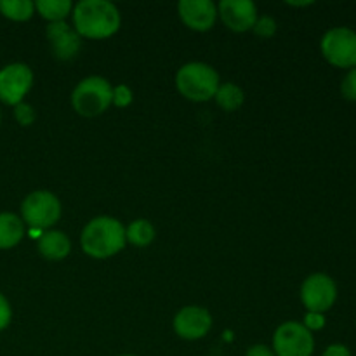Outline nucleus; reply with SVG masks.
<instances>
[{
    "label": "nucleus",
    "instance_id": "20e7f679",
    "mask_svg": "<svg viewBox=\"0 0 356 356\" xmlns=\"http://www.w3.org/2000/svg\"><path fill=\"white\" fill-rule=\"evenodd\" d=\"M111 96L113 89L106 79L89 76L75 87L72 94V104L76 113L83 117H96L108 110L111 104Z\"/></svg>",
    "mask_w": 356,
    "mask_h": 356
},
{
    "label": "nucleus",
    "instance_id": "9b49d317",
    "mask_svg": "<svg viewBox=\"0 0 356 356\" xmlns=\"http://www.w3.org/2000/svg\"><path fill=\"white\" fill-rule=\"evenodd\" d=\"M211 315L198 306H186L174 318V330L183 339H200L211 330Z\"/></svg>",
    "mask_w": 356,
    "mask_h": 356
},
{
    "label": "nucleus",
    "instance_id": "6e6552de",
    "mask_svg": "<svg viewBox=\"0 0 356 356\" xmlns=\"http://www.w3.org/2000/svg\"><path fill=\"white\" fill-rule=\"evenodd\" d=\"M337 289L330 277L323 273L312 275L305 280L301 289L302 305L309 313H323L330 309L336 302Z\"/></svg>",
    "mask_w": 356,
    "mask_h": 356
},
{
    "label": "nucleus",
    "instance_id": "39448f33",
    "mask_svg": "<svg viewBox=\"0 0 356 356\" xmlns=\"http://www.w3.org/2000/svg\"><path fill=\"white\" fill-rule=\"evenodd\" d=\"M24 222L31 228L44 229L58 222L61 216V204L51 191H33L24 198L21 205Z\"/></svg>",
    "mask_w": 356,
    "mask_h": 356
},
{
    "label": "nucleus",
    "instance_id": "a878e982",
    "mask_svg": "<svg viewBox=\"0 0 356 356\" xmlns=\"http://www.w3.org/2000/svg\"><path fill=\"white\" fill-rule=\"evenodd\" d=\"M322 356H351V353L346 346H343V344H332V346L327 348L325 353Z\"/></svg>",
    "mask_w": 356,
    "mask_h": 356
},
{
    "label": "nucleus",
    "instance_id": "393cba45",
    "mask_svg": "<svg viewBox=\"0 0 356 356\" xmlns=\"http://www.w3.org/2000/svg\"><path fill=\"white\" fill-rule=\"evenodd\" d=\"M10 322V306L7 299L0 294V330L6 329Z\"/></svg>",
    "mask_w": 356,
    "mask_h": 356
},
{
    "label": "nucleus",
    "instance_id": "7ed1b4c3",
    "mask_svg": "<svg viewBox=\"0 0 356 356\" xmlns=\"http://www.w3.org/2000/svg\"><path fill=\"white\" fill-rule=\"evenodd\" d=\"M177 90L190 101H209L219 89V75L205 63H188L176 75Z\"/></svg>",
    "mask_w": 356,
    "mask_h": 356
},
{
    "label": "nucleus",
    "instance_id": "4468645a",
    "mask_svg": "<svg viewBox=\"0 0 356 356\" xmlns=\"http://www.w3.org/2000/svg\"><path fill=\"white\" fill-rule=\"evenodd\" d=\"M70 240L61 232H45L38 238V250L45 259L59 261L70 254Z\"/></svg>",
    "mask_w": 356,
    "mask_h": 356
},
{
    "label": "nucleus",
    "instance_id": "f8f14e48",
    "mask_svg": "<svg viewBox=\"0 0 356 356\" xmlns=\"http://www.w3.org/2000/svg\"><path fill=\"white\" fill-rule=\"evenodd\" d=\"M177 10L184 24L197 31L211 30L218 17V6L211 0H181Z\"/></svg>",
    "mask_w": 356,
    "mask_h": 356
},
{
    "label": "nucleus",
    "instance_id": "1a4fd4ad",
    "mask_svg": "<svg viewBox=\"0 0 356 356\" xmlns=\"http://www.w3.org/2000/svg\"><path fill=\"white\" fill-rule=\"evenodd\" d=\"M33 83V73L23 63H13L0 70V99L7 104H19Z\"/></svg>",
    "mask_w": 356,
    "mask_h": 356
},
{
    "label": "nucleus",
    "instance_id": "bb28decb",
    "mask_svg": "<svg viewBox=\"0 0 356 356\" xmlns=\"http://www.w3.org/2000/svg\"><path fill=\"white\" fill-rule=\"evenodd\" d=\"M245 356H277L273 351L270 350L268 346H263V344H256V346L249 348Z\"/></svg>",
    "mask_w": 356,
    "mask_h": 356
},
{
    "label": "nucleus",
    "instance_id": "2eb2a0df",
    "mask_svg": "<svg viewBox=\"0 0 356 356\" xmlns=\"http://www.w3.org/2000/svg\"><path fill=\"white\" fill-rule=\"evenodd\" d=\"M24 235V226L17 216L3 212L0 214V249H10L17 245Z\"/></svg>",
    "mask_w": 356,
    "mask_h": 356
},
{
    "label": "nucleus",
    "instance_id": "aec40b11",
    "mask_svg": "<svg viewBox=\"0 0 356 356\" xmlns=\"http://www.w3.org/2000/svg\"><path fill=\"white\" fill-rule=\"evenodd\" d=\"M341 92L348 101H356V68L350 70V73L344 76L341 83Z\"/></svg>",
    "mask_w": 356,
    "mask_h": 356
},
{
    "label": "nucleus",
    "instance_id": "b1692460",
    "mask_svg": "<svg viewBox=\"0 0 356 356\" xmlns=\"http://www.w3.org/2000/svg\"><path fill=\"white\" fill-rule=\"evenodd\" d=\"M325 325V318L322 313H308L305 320V327L308 330H320Z\"/></svg>",
    "mask_w": 356,
    "mask_h": 356
},
{
    "label": "nucleus",
    "instance_id": "4be33fe9",
    "mask_svg": "<svg viewBox=\"0 0 356 356\" xmlns=\"http://www.w3.org/2000/svg\"><path fill=\"white\" fill-rule=\"evenodd\" d=\"M254 30H256V33L261 35V37H271V35L277 31V23H275L271 17H261V19H257L256 24H254Z\"/></svg>",
    "mask_w": 356,
    "mask_h": 356
},
{
    "label": "nucleus",
    "instance_id": "a211bd4d",
    "mask_svg": "<svg viewBox=\"0 0 356 356\" xmlns=\"http://www.w3.org/2000/svg\"><path fill=\"white\" fill-rule=\"evenodd\" d=\"M35 10V3L30 0H0V13L14 21L30 19Z\"/></svg>",
    "mask_w": 356,
    "mask_h": 356
},
{
    "label": "nucleus",
    "instance_id": "dca6fc26",
    "mask_svg": "<svg viewBox=\"0 0 356 356\" xmlns=\"http://www.w3.org/2000/svg\"><path fill=\"white\" fill-rule=\"evenodd\" d=\"M35 7L45 19H49L51 23H58L68 16L72 2L70 0H38Z\"/></svg>",
    "mask_w": 356,
    "mask_h": 356
},
{
    "label": "nucleus",
    "instance_id": "423d86ee",
    "mask_svg": "<svg viewBox=\"0 0 356 356\" xmlns=\"http://www.w3.org/2000/svg\"><path fill=\"white\" fill-rule=\"evenodd\" d=\"M322 52L327 61L339 68L356 66V33L350 28H334L322 38Z\"/></svg>",
    "mask_w": 356,
    "mask_h": 356
},
{
    "label": "nucleus",
    "instance_id": "5701e85b",
    "mask_svg": "<svg viewBox=\"0 0 356 356\" xmlns=\"http://www.w3.org/2000/svg\"><path fill=\"white\" fill-rule=\"evenodd\" d=\"M16 118L21 125H30L35 120V111L30 104L19 103L16 106Z\"/></svg>",
    "mask_w": 356,
    "mask_h": 356
},
{
    "label": "nucleus",
    "instance_id": "cd10ccee",
    "mask_svg": "<svg viewBox=\"0 0 356 356\" xmlns=\"http://www.w3.org/2000/svg\"><path fill=\"white\" fill-rule=\"evenodd\" d=\"M124 356H132V355H124Z\"/></svg>",
    "mask_w": 356,
    "mask_h": 356
},
{
    "label": "nucleus",
    "instance_id": "ddd939ff",
    "mask_svg": "<svg viewBox=\"0 0 356 356\" xmlns=\"http://www.w3.org/2000/svg\"><path fill=\"white\" fill-rule=\"evenodd\" d=\"M47 38L49 42H51L52 52L56 54V58L63 59V61L72 59L80 49L79 33L73 31L65 21H58V23L49 24Z\"/></svg>",
    "mask_w": 356,
    "mask_h": 356
},
{
    "label": "nucleus",
    "instance_id": "f03ea898",
    "mask_svg": "<svg viewBox=\"0 0 356 356\" xmlns=\"http://www.w3.org/2000/svg\"><path fill=\"white\" fill-rule=\"evenodd\" d=\"M125 229L117 219L101 216L92 219L82 232V249L96 259H106L125 245Z\"/></svg>",
    "mask_w": 356,
    "mask_h": 356
},
{
    "label": "nucleus",
    "instance_id": "6ab92c4d",
    "mask_svg": "<svg viewBox=\"0 0 356 356\" xmlns=\"http://www.w3.org/2000/svg\"><path fill=\"white\" fill-rule=\"evenodd\" d=\"M125 238L131 243H134V245L145 247L149 242H153V238H155V229L149 225V221L138 219V221H132L131 226L125 229Z\"/></svg>",
    "mask_w": 356,
    "mask_h": 356
},
{
    "label": "nucleus",
    "instance_id": "0eeeda50",
    "mask_svg": "<svg viewBox=\"0 0 356 356\" xmlns=\"http://www.w3.org/2000/svg\"><path fill=\"white\" fill-rule=\"evenodd\" d=\"M273 348L277 356H312L315 341L302 323L287 322L275 332Z\"/></svg>",
    "mask_w": 356,
    "mask_h": 356
},
{
    "label": "nucleus",
    "instance_id": "412c9836",
    "mask_svg": "<svg viewBox=\"0 0 356 356\" xmlns=\"http://www.w3.org/2000/svg\"><path fill=\"white\" fill-rule=\"evenodd\" d=\"M111 103L117 106L124 108L132 103V92L127 86H118L113 89V96H111Z\"/></svg>",
    "mask_w": 356,
    "mask_h": 356
},
{
    "label": "nucleus",
    "instance_id": "f3484780",
    "mask_svg": "<svg viewBox=\"0 0 356 356\" xmlns=\"http://www.w3.org/2000/svg\"><path fill=\"white\" fill-rule=\"evenodd\" d=\"M214 97L222 110L233 111L242 106L243 90L238 86H235V83H222V86H219Z\"/></svg>",
    "mask_w": 356,
    "mask_h": 356
},
{
    "label": "nucleus",
    "instance_id": "f257e3e1",
    "mask_svg": "<svg viewBox=\"0 0 356 356\" xmlns=\"http://www.w3.org/2000/svg\"><path fill=\"white\" fill-rule=\"evenodd\" d=\"M76 33L87 38H106L120 28V13L108 0H82L73 9Z\"/></svg>",
    "mask_w": 356,
    "mask_h": 356
},
{
    "label": "nucleus",
    "instance_id": "9d476101",
    "mask_svg": "<svg viewBox=\"0 0 356 356\" xmlns=\"http://www.w3.org/2000/svg\"><path fill=\"white\" fill-rule=\"evenodd\" d=\"M219 16L229 30H252L257 21L256 3L250 0H222L219 2Z\"/></svg>",
    "mask_w": 356,
    "mask_h": 356
}]
</instances>
